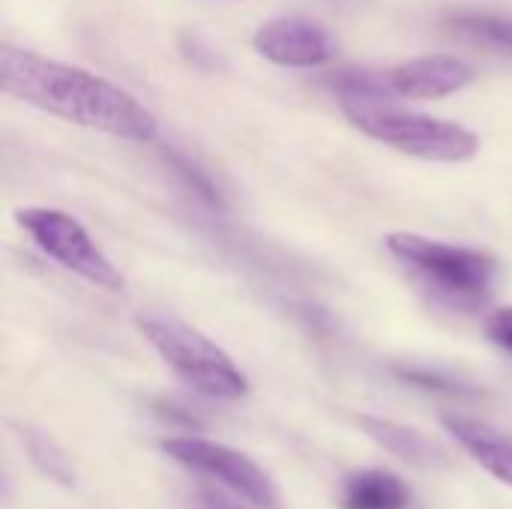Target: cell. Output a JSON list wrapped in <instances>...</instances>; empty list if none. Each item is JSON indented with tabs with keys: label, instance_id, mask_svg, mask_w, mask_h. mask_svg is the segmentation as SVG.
<instances>
[{
	"label": "cell",
	"instance_id": "6da1fadb",
	"mask_svg": "<svg viewBox=\"0 0 512 509\" xmlns=\"http://www.w3.org/2000/svg\"><path fill=\"white\" fill-rule=\"evenodd\" d=\"M0 90L51 117L105 132L111 138L153 144L159 135V120L153 111H147L120 84L27 48L3 45Z\"/></svg>",
	"mask_w": 512,
	"mask_h": 509
},
{
	"label": "cell",
	"instance_id": "7a4b0ae2",
	"mask_svg": "<svg viewBox=\"0 0 512 509\" xmlns=\"http://www.w3.org/2000/svg\"><path fill=\"white\" fill-rule=\"evenodd\" d=\"M384 246L435 300L459 312H477L495 294L498 261L483 249L429 240L414 231H393Z\"/></svg>",
	"mask_w": 512,
	"mask_h": 509
},
{
	"label": "cell",
	"instance_id": "3957f363",
	"mask_svg": "<svg viewBox=\"0 0 512 509\" xmlns=\"http://www.w3.org/2000/svg\"><path fill=\"white\" fill-rule=\"evenodd\" d=\"M342 114L369 138L426 162L459 165L480 153V135L462 123L405 111L396 99H348Z\"/></svg>",
	"mask_w": 512,
	"mask_h": 509
},
{
	"label": "cell",
	"instance_id": "277c9868",
	"mask_svg": "<svg viewBox=\"0 0 512 509\" xmlns=\"http://www.w3.org/2000/svg\"><path fill=\"white\" fill-rule=\"evenodd\" d=\"M141 336L156 348V354L201 396L237 402L249 393L246 375L234 366V360L201 330L189 327L171 315H138L135 318Z\"/></svg>",
	"mask_w": 512,
	"mask_h": 509
},
{
	"label": "cell",
	"instance_id": "5b68a950",
	"mask_svg": "<svg viewBox=\"0 0 512 509\" xmlns=\"http://www.w3.org/2000/svg\"><path fill=\"white\" fill-rule=\"evenodd\" d=\"M15 222L33 240V246L63 270L111 294H120L126 288L120 270L72 213L57 207H21L15 210Z\"/></svg>",
	"mask_w": 512,
	"mask_h": 509
},
{
	"label": "cell",
	"instance_id": "8992f818",
	"mask_svg": "<svg viewBox=\"0 0 512 509\" xmlns=\"http://www.w3.org/2000/svg\"><path fill=\"white\" fill-rule=\"evenodd\" d=\"M159 447L168 459L180 462L183 468L216 477L219 483H225L231 492H237L255 509H282L279 486L246 453L231 450V447L216 444V441H207V438H192V435L165 438Z\"/></svg>",
	"mask_w": 512,
	"mask_h": 509
},
{
	"label": "cell",
	"instance_id": "52a82bcc",
	"mask_svg": "<svg viewBox=\"0 0 512 509\" xmlns=\"http://www.w3.org/2000/svg\"><path fill=\"white\" fill-rule=\"evenodd\" d=\"M255 51L285 69H318L336 60V39L333 33L303 15H282L264 21L252 36Z\"/></svg>",
	"mask_w": 512,
	"mask_h": 509
},
{
	"label": "cell",
	"instance_id": "ba28073f",
	"mask_svg": "<svg viewBox=\"0 0 512 509\" xmlns=\"http://www.w3.org/2000/svg\"><path fill=\"white\" fill-rule=\"evenodd\" d=\"M474 78V66L453 54L414 57L387 72V84L399 99H444L474 84Z\"/></svg>",
	"mask_w": 512,
	"mask_h": 509
},
{
	"label": "cell",
	"instance_id": "9c48e42d",
	"mask_svg": "<svg viewBox=\"0 0 512 509\" xmlns=\"http://www.w3.org/2000/svg\"><path fill=\"white\" fill-rule=\"evenodd\" d=\"M441 426L456 438V444L477 459L495 480L512 486V438L495 426L465 417V414H441Z\"/></svg>",
	"mask_w": 512,
	"mask_h": 509
},
{
	"label": "cell",
	"instance_id": "30bf717a",
	"mask_svg": "<svg viewBox=\"0 0 512 509\" xmlns=\"http://www.w3.org/2000/svg\"><path fill=\"white\" fill-rule=\"evenodd\" d=\"M360 429L378 441L387 453H393L396 459H402L405 465L411 468H420V471H435V468H447V456L438 444H432L423 432L411 429V426H402V423H393V420H381V417H357Z\"/></svg>",
	"mask_w": 512,
	"mask_h": 509
},
{
	"label": "cell",
	"instance_id": "8fae6325",
	"mask_svg": "<svg viewBox=\"0 0 512 509\" xmlns=\"http://www.w3.org/2000/svg\"><path fill=\"white\" fill-rule=\"evenodd\" d=\"M342 507L345 509H408L411 507V489L390 471L366 468L345 480L342 489Z\"/></svg>",
	"mask_w": 512,
	"mask_h": 509
},
{
	"label": "cell",
	"instance_id": "7c38bea8",
	"mask_svg": "<svg viewBox=\"0 0 512 509\" xmlns=\"http://www.w3.org/2000/svg\"><path fill=\"white\" fill-rule=\"evenodd\" d=\"M444 27L480 48L495 54H512V18L492 15V12H456L444 18Z\"/></svg>",
	"mask_w": 512,
	"mask_h": 509
},
{
	"label": "cell",
	"instance_id": "4fadbf2b",
	"mask_svg": "<svg viewBox=\"0 0 512 509\" xmlns=\"http://www.w3.org/2000/svg\"><path fill=\"white\" fill-rule=\"evenodd\" d=\"M18 432H21V438H24L27 456L33 459V465H36L42 474H48V477L57 480L60 486H72V483H75V474H72L69 459L63 456V450H60L45 432H39V429H33V426H21Z\"/></svg>",
	"mask_w": 512,
	"mask_h": 509
},
{
	"label": "cell",
	"instance_id": "5bb4252c",
	"mask_svg": "<svg viewBox=\"0 0 512 509\" xmlns=\"http://www.w3.org/2000/svg\"><path fill=\"white\" fill-rule=\"evenodd\" d=\"M402 381L420 387V390H429V393H444V396H471L474 390L468 384H462L459 378L453 375H444V372H432V369H396Z\"/></svg>",
	"mask_w": 512,
	"mask_h": 509
},
{
	"label": "cell",
	"instance_id": "9a60e30c",
	"mask_svg": "<svg viewBox=\"0 0 512 509\" xmlns=\"http://www.w3.org/2000/svg\"><path fill=\"white\" fill-rule=\"evenodd\" d=\"M168 159H171V165H174V171L186 180V186L195 192V195H201L210 207H222V198H219V189L213 186V180H210V174L207 171H201L195 162H189L186 156H180V153H168Z\"/></svg>",
	"mask_w": 512,
	"mask_h": 509
},
{
	"label": "cell",
	"instance_id": "2e32d148",
	"mask_svg": "<svg viewBox=\"0 0 512 509\" xmlns=\"http://www.w3.org/2000/svg\"><path fill=\"white\" fill-rule=\"evenodd\" d=\"M486 336L495 348L512 357V306H504L486 318Z\"/></svg>",
	"mask_w": 512,
	"mask_h": 509
},
{
	"label": "cell",
	"instance_id": "e0dca14e",
	"mask_svg": "<svg viewBox=\"0 0 512 509\" xmlns=\"http://www.w3.org/2000/svg\"><path fill=\"white\" fill-rule=\"evenodd\" d=\"M198 509H243L240 504H234L231 498L219 495L216 489H201L198 492Z\"/></svg>",
	"mask_w": 512,
	"mask_h": 509
}]
</instances>
